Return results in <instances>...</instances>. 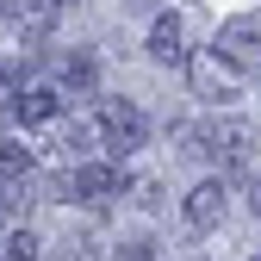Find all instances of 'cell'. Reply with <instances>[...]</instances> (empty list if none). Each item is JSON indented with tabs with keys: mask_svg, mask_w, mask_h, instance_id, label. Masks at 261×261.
I'll list each match as a JSON object with an SVG mask.
<instances>
[{
	"mask_svg": "<svg viewBox=\"0 0 261 261\" xmlns=\"http://www.w3.org/2000/svg\"><path fill=\"white\" fill-rule=\"evenodd\" d=\"M180 149H187L193 162L249 168V155H255V124H243V118H199V124L180 130Z\"/></svg>",
	"mask_w": 261,
	"mask_h": 261,
	"instance_id": "obj_1",
	"label": "cell"
},
{
	"mask_svg": "<svg viewBox=\"0 0 261 261\" xmlns=\"http://www.w3.org/2000/svg\"><path fill=\"white\" fill-rule=\"evenodd\" d=\"M237 75H261V13H237L218 25V44H212Z\"/></svg>",
	"mask_w": 261,
	"mask_h": 261,
	"instance_id": "obj_2",
	"label": "cell"
},
{
	"mask_svg": "<svg viewBox=\"0 0 261 261\" xmlns=\"http://www.w3.org/2000/svg\"><path fill=\"white\" fill-rule=\"evenodd\" d=\"M69 199H81V205H93V212H106L118 193H124V174L112 168V162H93V168H75V174H62L56 180Z\"/></svg>",
	"mask_w": 261,
	"mask_h": 261,
	"instance_id": "obj_3",
	"label": "cell"
},
{
	"mask_svg": "<svg viewBox=\"0 0 261 261\" xmlns=\"http://www.w3.org/2000/svg\"><path fill=\"white\" fill-rule=\"evenodd\" d=\"M100 137H106V149H112V155H130V149H143L149 118L130 106V100H112V106H100Z\"/></svg>",
	"mask_w": 261,
	"mask_h": 261,
	"instance_id": "obj_4",
	"label": "cell"
},
{
	"mask_svg": "<svg viewBox=\"0 0 261 261\" xmlns=\"http://www.w3.org/2000/svg\"><path fill=\"white\" fill-rule=\"evenodd\" d=\"M56 0H7V7H0V19H7L19 38H50V25H56Z\"/></svg>",
	"mask_w": 261,
	"mask_h": 261,
	"instance_id": "obj_5",
	"label": "cell"
},
{
	"mask_svg": "<svg viewBox=\"0 0 261 261\" xmlns=\"http://www.w3.org/2000/svg\"><path fill=\"white\" fill-rule=\"evenodd\" d=\"M149 62H162V69H180V62H187V25L174 13H162L149 25Z\"/></svg>",
	"mask_w": 261,
	"mask_h": 261,
	"instance_id": "obj_6",
	"label": "cell"
},
{
	"mask_svg": "<svg viewBox=\"0 0 261 261\" xmlns=\"http://www.w3.org/2000/svg\"><path fill=\"white\" fill-rule=\"evenodd\" d=\"M7 112H13L19 124H50V118L62 112V100H56L50 87H19L13 100H7Z\"/></svg>",
	"mask_w": 261,
	"mask_h": 261,
	"instance_id": "obj_7",
	"label": "cell"
},
{
	"mask_svg": "<svg viewBox=\"0 0 261 261\" xmlns=\"http://www.w3.org/2000/svg\"><path fill=\"white\" fill-rule=\"evenodd\" d=\"M193 87H199L205 100H230V93H237V69L224 56H199V62H193Z\"/></svg>",
	"mask_w": 261,
	"mask_h": 261,
	"instance_id": "obj_8",
	"label": "cell"
},
{
	"mask_svg": "<svg viewBox=\"0 0 261 261\" xmlns=\"http://www.w3.org/2000/svg\"><path fill=\"white\" fill-rule=\"evenodd\" d=\"M218 218H224V180H199L187 193V224L193 230H212Z\"/></svg>",
	"mask_w": 261,
	"mask_h": 261,
	"instance_id": "obj_9",
	"label": "cell"
},
{
	"mask_svg": "<svg viewBox=\"0 0 261 261\" xmlns=\"http://www.w3.org/2000/svg\"><path fill=\"white\" fill-rule=\"evenodd\" d=\"M56 75H62V87H69V93H93V81H100V62H93L87 50H69V56L56 62Z\"/></svg>",
	"mask_w": 261,
	"mask_h": 261,
	"instance_id": "obj_10",
	"label": "cell"
},
{
	"mask_svg": "<svg viewBox=\"0 0 261 261\" xmlns=\"http://www.w3.org/2000/svg\"><path fill=\"white\" fill-rule=\"evenodd\" d=\"M0 180H31V149L0 137Z\"/></svg>",
	"mask_w": 261,
	"mask_h": 261,
	"instance_id": "obj_11",
	"label": "cell"
},
{
	"mask_svg": "<svg viewBox=\"0 0 261 261\" xmlns=\"http://www.w3.org/2000/svg\"><path fill=\"white\" fill-rule=\"evenodd\" d=\"M0 261H38V237H31V230L7 237V249H0Z\"/></svg>",
	"mask_w": 261,
	"mask_h": 261,
	"instance_id": "obj_12",
	"label": "cell"
},
{
	"mask_svg": "<svg viewBox=\"0 0 261 261\" xmlns=\"http://www.w3.org/2000/svg\"><path fill=\"white\" fill-rule=\"evenodd\" d=\"M31 69V62H13V56H0V106H7L13 100V93H19V75Z\"/></svg>",
	"mask_w": 261,
	"mask_h": 261,
	"instance_id": "obj_13",
	"label": "cell"
},
{
	"mask_svg": "<svg viewBox=\"0 0 261 261\" xmlns=\"http://www.w3.org/2000/svg\"><path fill=\"white\" fill-rule=\"evenodd\" d=\"M149 255H155V243H143V237L137 243H118V261H149Z\"/></svg>",
	"mask_w": 261,
	"mask_h": 261,
	"instance_id": "obj_14",
	"label": "cell"
},
{
	"mask_svg": "<svg viewBox=\"0 0 261 261\" xmlns=\"http://www.w3.org/2000/svg\"><path fill=\"white\" fill-rule=\"evenodd\" d=\"M249 205H255V218H261V168L249 174Z\"/></svg>",
	"mask_w": 261,
	"mask_h": 261,
	"instance_id": "obj_15",
	"label": "cell"
},
{
	"mask_svg": "<svg viewBox=\"0 0 261 261\" xmlns=\"http://www.w3.org/2000/svg\"><path fill=\"white\" fill-rule=\"evenodd\" d=\"M56 7H75V0H56Z\"/></svg>",
	"mask_w": 261,
	"mask_h": 261,
	"instance_id": "obj_16",
	"label": "cell"
},
{
	"mask_svg": "<svg viewBox=\"0 0 261 261\" xmlns=\"http://www.w3.org/2000/svg\"><path fill=\"white\" fill-rule=\"evenodd\" d=\"M0 224H7V205H0Z\"/></svg>",
	"mask_w": 261,
	"mask_h": 261,
	"instance_id": "obj_17",
	"label": "cell"
}]
</instances>
